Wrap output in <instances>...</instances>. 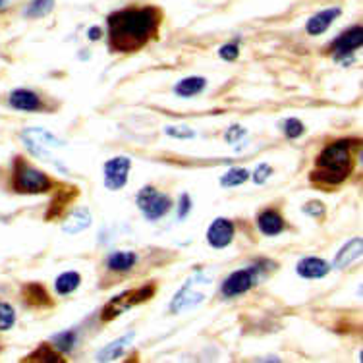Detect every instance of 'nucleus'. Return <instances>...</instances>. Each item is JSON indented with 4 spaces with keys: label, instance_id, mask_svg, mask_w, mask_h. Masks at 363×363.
I'll return each mask as SVG.
<instances>
[{
    "label": "nucleus",
    "instance_id": "1",
    "mask_svg": "<svg viewBox=\"0 0 363 363\" xmlns=\"http://www.w3.org/2000/svg\"><path fill=\"white\" fill-rule=\"evenodd\" d=\"M161 21H163V12L155 6H139V8L113 12L106 20L110 51L130 54L143 49L147 43L156 37Z\"/></svg>",
    "mask_w": 363,
    "mask_h": 363
},
{
    "label": "nucleus",
    "instance_id": "2",
    "mask_svg": "<svg viewBox=\"0 0 363 363\" xmlns=\"http://www.w3.org/2000/svg\"><path fill=\"white\" fill-rule=\"evenodd\" d=\"M360 139H338L321 151V155L315 161V168L309 174L313 184L323 186H338L346 178L352 174L353 168V145H358Z\"/></svg>",
    "mask_w": 363,
    "mask_h": 363
},
{
    "label": "nucleus",
    "instance_id": "3",
    "mask_svg": "<svg viewBox=\"0 0 363 363\" xmlns=\"http://www.w3.org/2000/svg\"><path fill=\"white\" fill-rule=\"evenodd\" d=\"M52 187V180L43 170L32 166L25 159L16 156L12 172V189L16 194H45Z\"/></svg>",
    "mask_w": 363,
    "mask_h": 363
},
{
    "label": "nucleus",
    "instance_id": "4",
    "mask_svg": "<svg viewBox=\"0 0 363 363\" xmlns=\"http://www.w3.org/2000/svg\"><path fill=\"white\" fill-rule=\"evenodd\" d=\"M156 292V284L155 282H149V284H143L139 288H130V290L118 294L115 298H110L108 303L103 307L101 312V319L103 321H113L116 317H120L122 313H126L128 309H132L135 305H141L149 301Z\"/></svg>",
    "mask_w": 363,
    "mask_h": 363
},
{
    "label": "nucleus",
    "instance_id": "5",
    "mask_svg": "<svg viewBox=\"0 0 363 363\" xmlns=\"http://www.w3.org/2000/svg\"><path fill=\"white\" fill-rule=\"evenodd\" d=\"M211 286V279L205 274H194L189 281L176 292L174 300L170 303V312L172 313H184L191 307L199 305L201 301L207 298V288Z\"/></svg>",
    "mask_w": 363,
    "mask_h": 363
},
{
    "label": "nucleus",
    "instance_id": "6",
    "mask_svg": "<svg viewBox=\"0 0 363 363\" xmlns=\"http://www.w3.org/2000/svg\"><path fill=\"white\" fill-rule=\"evenodd\" d=\"M21 139H23L25 147L30 149V153L39 156L43 161H52V163H56V165L62 168V165H60V163L56 161V156H54L56 147L64 145L56 135H52L51 132L41 130V128H30V130H25V132L21 134Z\"/></svg>",
    "mask_w": 363,
    "mask_h": 363
},
{
    "label": "nucleus",
    "instance_id": "7",
    "mask_svg": "<svg viewBox=\"0 0 363 363\" xmlns=\"http://www.w3.org/2000/svg\"><path fill=\"white\" fill-rule=\"evenodd\" d=\"M137 207L143 211V217L147 220H159L163 218L172 207V199L156 191L153 186H145L137 194Z\"/></svg>",
    "mask_w": 363,
    "mask_h": 363
},
{
    "label": "nucleus",
    "instance_id": "8",
    "mask_svg": "<svg viewBox=\"0 0 363 363\" xmlns=\"http://www.w3.org/2000/svg\"><path fill=\"white\" fill-rule=\"evenodd\" d=\"M257 281V269L249 267V269H238L230 274L226 281L220 286V294L222 298H236L242 296L255 284Z\"/></svg>",
    "mask_w": 363,
    "mask_h": 363
},
{
    "label": "nucleus",
    "instance_id": "9",
    "mask_svg": "<svg viewBox=\"0 0 363 363\" xmlns=\"http://www.w3.org/2000/svg\"><path fill=\"white\" fill-rule=\"evenodd\" d=\"M132 168V161L128 156H115L104 163V186L113 191H118L126 186L128 174Z\"/></svg>",
    "mask_w": 363,
    "mask_h": 363
},
{
    "label": "nucleus",
    "instance_id": "10",
    "mask_svg": "<svg viewBox=\"0 0 363 363\" xmlns=\"http://www.w3.org/2000/svg\"><path fill=\"white\" fill-rule=\"evenodd\" d=\"M363 43V27L362 25H353L348 32H344L340 37H336V41L332 43V56L336 60L350 56L353 51H358Z\"/></svg>",
    "mask_w": 363,
    "mask_h": 363
},
{
    "label": "nucleus",
    "instance_id": "11",
    "mask_svg": "<svg viewBox=\"0 0 363 363\" xmlns=\"http://www.w3.org/2000/svg\"><path fill=\"white\" fill-rule=\"evenodd\" d=\"M234 234H236V229H234V222L229 220V218H217L211 222V226L207 230V242L209 246L213 248L222 249L232 244L234 239Z\"/></svg>",
    "mask_w": 363,
    "mask_h": 363
},
{
    "label": "nucleus",
    "instance_id": "12",
    "mask_svg": "<svg viewBox=\"0 0 363 363\" xmlns=\"http://www.w3.org/2000/svg\"><path fill=\"white\" fill-rule=\"evenodd\" d=\"M340 14H342L340 8H327V10H323V12H319V14L312 16V18L307 20V23H305V30H307V33L313 35V37L323 35V33L331 27L332 21L336 20Z\"/></svg>",
    "mask_w": 363,
    "mask_h": 363
},
{
    "label": "nucleus",
    "instance_id": "13",
    "mask_svg": "<svg viewBox=\"0 0 363 363\" xmlns=\"http://www.w3.org/2000/svg\"><path fill=\"white\" fill-rule=\"evenodd\" d=\"M8 103L12 108L16 110H25V113H33V110H39L43 106L39 95L33 93L30 89H16L12 91L8 97Z\"/></svg>",
    "mask_w": 363,
    "mask_h": 363
},
{
    "label": "nucleus",
    "instance_id": "14",
    "mask_svg": "<svg viewBox=\"0 0 363 363\" xmlns=\"http://www.w3.org/2000/svg\"><path fill=\"white\" fill-rule=\"evenodd\" d=\"M257 226L265 236H279L286 229V222L277 209H267L257 218Z\"/></svg>",
    "mask_w": 363,
    "mask_h": 363
},
{
    "label": "nucleus",
    "instance_id": "15",
    "mask_svg": "<svg viewBox=\"0 0 363 363\" xmlns=\"http://www.w3.org/2000/svg\"><path fill=\"white\" fill-rule=\"evenodd\" d=\"M362 238H353L350 239L346 246H344L338 253H336V257H334V263H332V267L334 269H346V267H350L353 261H358L362 257Z\"/></svg>",
    "mask_w": 363,
    "mask_h": 363
},
{
    "label": "nucleus",
    "instance_id": "16",
    "mask_svg": "<svg viewBox=\"0 0 363 363\" xmlns=\"http://www.w3.org/2000/svg\"><path fill=\"white\" fill-rule=\"evenodd\" d=\"M329 263L325 259H319V257H303V259L298 263V274H300L301 279H323L327 272H329Z\"/></svg>",
    "mask_w": 363,
    "mask_h": 363
},
{
    "label": "nucleus",
    "instance_id": "17",
    "mask_svg": "<svg viewBox=\"0 0 363 363\" xmlns=\"http://www.w3.org/2000/svg\"><path fill=\"white\" fill-rule=\"evenodd\" d=\"M91 224V213L89 209H75L72 211L66 220L62 222V230L66 234H78V232H83L85 229H89Z\"/></svg>",
    "mask_w": 363,
    "mask_h": 363
},
{
    "label": "nucleus",
    "instance_id": "18",
    "mask_svg": "<svg viewBox=\"0 0 363 363\" xmlns=\"http://www.w3.org/2000/svg\"><path fill=\"white\" fill-rule=\"evenodd\" d=\"M132 342H134V332H128L122 338H118V340H115L113 344L104 346L103 350L97 353V362H113L116 358H120L122 352H124L126 348Z\"/></svg>",
    "mask_w": 363,
    "mask_h": 363
},
{
    "label": "nucleus",
    "instance_id": "19",
    "mask_svg": "<svg viewBox=\"0 0 363 363\" xmlns=\"http://www.w3.org/2000/svg\"><path fill=\"white\" fill-rule=\"evenodd\" d=\"M135 263H137V255L134 251H115L108 255L106 267L115 272H126V270L132 269Z\"/></svg>",
    "mask_w": 363,
    "mask_h": 363
},
{
    "label": "nucleus",
    "instance_id": "20",
    "mask_svg": "<svg viewBox=\"0 0 363 363\" xmlns=\"http://www.w3.org/2000/svg\"><path fill=\"white\" fill-rule=\"evenodd\" d=\"M205 87H207V80L196 75V78H186V80H182V82L178 83L176 87H174V93H176L178 97L187 99V97H196V95H199Z\"/></svg>",
    "mask_w": 363,
    "mask_h": 363
},
{
    "label": "nucleus",
    "instance_id": "21",
    "mask_svg": "<svg viewBox=\"0 0 363 363\" xmlns=\"http://www.w3.org/2000/svg\"><path fill=\"white\" fill-rule=\"evenodd\" d=\"M23 298L30 305H52L51 296L47 294L43 284H27V286H23Z\"/></svg>",
    "mask_w": 363,
    "mask_h": 363
},
{
    "label": "nucleus",
    "instance_id": "22",
    "mask_svg": "<svg viewBox=\"0 0 363 363\" xmlns=\"http://www.w3.org/2000/svg\"><path fill=\"white\" fill-rule=\"evenodd\" d=\"M80 282H82L80 272H75V270H66V272H62V274L56 279L54 288H56V292H58L60 296H66V294H72V292L80 286Z\"/></svg>",
    "mask_w": 363,
    "mask_h": 363
},
{
    "label": "nucleus",
    "instance_id": "23",
    "mask_svg": "<svg viewBox=\"0 0 363 363\" xmlns=\"http://www.w3.org/2000/svg\"><path fill=\"white\" fill-rule=\"evenodd\" d=\"M23 362H64V358L60 353L56 352V350H51V346L49 344H41L32 355H27V358H23Z\"/></svg>",
    "mask_w": 363,
    "mask_h": 363
},
{
    "label": "nucleus",
    "instance_id": "24",
    "mask_svg": "<svg viewBox=\"0 0 363 363\" xmlns=\"http://www.w3.org/2000/svg\"><path fill=\"white\" fill-rule=\"evenodd\" d=\"M52 8L54 0H32L25 10V18H45L47 14H51Z\"/></svg>",
    "mask_w": 363,
    "mask_h": 363
},
{
    "label": "nucleus",
    "instance_id": "25",
    "mask_svg": "<svg viewBox=\"0 0 363 363\" xmlns=\"http://www.w3.org/2000/svg\"><path fill=\"white\" fill-rule=\"evenodd\" d=\"M249 178L248 168H232L224 176L220 178V186L222 187H236L239 184H244Z\"/></svg>",
    "mask_w": 363,
    "mask_h": 363
},
{
    "label": "nucleus",
    "instance_id": "26",
    "mask_svg": "<svg viewBox=\"0 0 363 363\" xmlns=\"http://www.w3.org/2000/svg\"><path fill=\"white\" fill-rule=\"evenodd\" d=\"M52 344H54V348H56V352H70L73 348V344H75V332L73 331H64L58 332V334H54L52 336Z\"/></svg>",
    "mask_w": 363,
    "mask_h": 363
},
{
    "label": "nucleus",
    "instance_id": "27",
    "mask_svg": "<svg viewBox=\"0 0 363 363\" xmlns=\"http://www.w3.org/2000/svg\"><path fill=\"white\" fill-rule=\"evenodd\" d=\"M16 323V312L10 303L0 301V331H8Z\"/></svg>",
    "mask_w": 363,
    "mask_h": 363
},
{
    "label": "nucleus",
    "instance_id": "28",
    "mask_svg": "<svg viewBox=\"0 0 363 363\" xmlns=\"http://www.w3.org/2000/svg\"><path fill=\"white\" fill-rule=\"evenodd\" d=\"M165 132L170 137H180V139H191V137H196V132L191 128H187V126H166Z\"/></svg>",
    "mask_w": 363,
    "mask_h": 363
},
{
    "label": "nucleus",
    "instance_id": "29",
    "mask_svg": "<svg viewBox=\"0 0 363 363\" xmlns=\"http://www.w3.org/2000/svg\"><path fill=\"white\" fill-rule=\"evenodd\" d=\"M303 124H301L298 118H288L286 122H284V134L286 137H290V139H296V137H300L303 134Z\"/></svg>",
    "mask_w": 363,
    "mask_h": 363
},
{
    "label": "nucleus",
    "instance_id": "30",
    "mask_svg": "<svg viewBox=\"0 0 363 363\" xmlns=\"http://www.w3.org/2000/svg\"><path fill=\"white\" fill-rule=\"evenodd\" d=\"M239 54V49L236 43H229V45H224V47H220V51H218V56L222 58V60H236Z\"/></svg>",
    "mask_w": 363,
    "mask_h": 363
},
{
    "label": "nucleus",
    "instance_id": "31",
    "mask_svg": "<svg viewBox=\"0 0 363 363\" xmlns=\"http://www.w3.org/2000/svg\"><path fill=\"white\" fill-rule=\"evenodd\" d=\"M270 174H272V166L267 165V163H261L257 166V170H255V174H253V182L255 184H265Z\"/></svg>",
    "mask_w": 363,
    "mask_h": 363
},
{
    "label": "nucleus",
    "instance_id": "32",
    "mask_svg": "<svg viewBox=\"0 0 363 363\" xmlns=\"http://www.w3.org/2000/svg\"><path fill=\"white\" fill-rule=\"evenodd\" d=\"M303 213H307L309 217L323 218L325 217V205L321 201H309V203L303 205Z\"/></svg>",
    "mask_w": 363,
    "mask_h": 363
},
{
    "label": "nucleus",
    "instance_id": "33",
    "mask_svg": "<svg viewBox=\"0 0 363 363\" xmlns=\"http://www.w3.org/2000/svg\"><path fill=\"white\" fill-rule=\"evenodd\" d=\"M189 209H191V198L187 194H182L180 198V205H178V218L184 220L189 215Z\"/></svg>",
    "mask_w": 363,
    "mask_h": 363
},
{
    "label": "nucleus",
    "instance_id": "34",
    "mask_svg": "<svg viewBox=\"0 0 363 363\" xmlns=\"http://www.w3.org/2000/svg\"><path fill=\"white\" fill-rule=\"evenodd\" d=\"M244 134H246V130H244V128H239V126H230L229 132H226L224 137H226V141H229V143H234V141L242 139Z\"/></svg>",
    "mask_w": 363,
    "mask_h": 363
},
{
    "label": "nucleus",
    "instance_id": "35",
    "mask_svg": "<svg viewBox=\"0 0 363 363\" xmlns=\"http://www.w3.org/2000/svg\"><path fill=\"white\" fill-rule=\"evenodd\" d=\"M87 35H89L91 41H99V39L103 37V30H101V27H91V30L87 32Z\"/></svg>",
    "mask_w": 363,
    "mask_h": 363
}]
</instances>
